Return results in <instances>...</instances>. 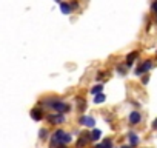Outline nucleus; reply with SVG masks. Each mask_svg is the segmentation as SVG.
Returning a JSON list of instances; mask_svg holds the SVG:
<instances>
[{
    "label": "nucleus",
    "instance_id": "f257e3e1",
    "mask_svg": "<svg viewBox=\"0 0 157 148\" xmlns=\"http://www.w3.org/2000/svg\"><path fill=\"white\" fill-rule=\"evenodd\" d=\"M43 105L48 107V108H51V110L56 111V113H60V114H65V113H68V111L71 110V107H69L66 102L60 100V99H48V100H43Z\"/></svg>",
    "mask_w": 157,
    "mask_h": 148
},
{
    "label": "nucleus",
    "instance_id": "f03ea898",
    "mask_svg": "<svg viewBox=\"0 0 157 148\" xmlns=\"http://www.w3.org/2000/svg\"><path fill=\"white\" fill-rule=\"evenodd\" d=\"M71 140H72L71 134L66 133V131H63V130H56L54 134L51 136V145H52L54 148H56L57 145H62V143L68 145Z\"/></svg>",
    "mask_w": 157,
    "mask_h": 148
},
{
    "label": "nucleus",
    "instance_id": "7ed1b4c3",
    "mask_svg": "<svg viewBox=\"0 0 157 148\" xmlns=\"http://www.w3.org/2000/svg\"><path fill=\"white\" fill-rule=\"evenodd\" d=\"M151 68H152V60H151V59L143 60V62H140V63L134 68V74H136V76H143V74H146Z\"/></svg>",
    "mask_w": 157,
    "mask_h": 148
},
{
    "label": "nucleus",
    "instance_id": "20e7f679",
    "mask_svg": "<svg viewBox=\"0 0 157 148\" xmlns=\"http://www.w3.org/2000/svg\"><path fill=\"white\" fill-rule=\"evenodd\" d=\"M46 119L52 123V125H59V123H63L65 122V116L60 114V113H56V114H48Z\"/></svg>",
    "mask_w": 157,
    "mask_h": 148
},
{
    "label": "nucleus",
    "instance_id": "39448f33",
    "mask_svg": "<svg viewBox=\"0 0 157 148\" xmlns=\"http://www.w3.org/2000/svg\"><path fill=\"white\" fill-rule=\"evenodd\" d=\"M78 123L83 125V127H88V128H93L96 125V119L91 117V116H82L80 119H78Z\"/></svg>",
    "mask_w": 157,
    "mask_h": 148
},
{
    "label": "nucleus",
    "instance_id": "423d86ee",
    "mask_svg": "<svg viewBox=\"0 0 157 148\" xmlns=\"http://www.w3.org/2000/svg\"><path fill=\"white\" fill-rule=\"evenodd\" d=\"M140 120H142V114L139 113V111H131L129 113V117H128V122H129V125H139L140 123Z\"/></svg>",
    "mask_w": 157,
    "mask_h": 148
},
{
    "label": "nucleus",
    "instance_id": "0eeeda50",
    "mask_svg": "<svg viewBox=\"0 0 157 148\" xmlns=\"http://www.w3.org/2000/svg\"><path fill=\"white\" fill-rule=\"evenodd\" d=\"M137 56H139V51H131L128 56H126V62H125V66H128V68H131L132 66V62L137 59Z\"/></svg>",
    "mask_w": 157,
    "mask_h": 148
},
{
    "label": "nucleus",
    "instance_id": "6e6552de",
    "mask_svg": "<svg viewBox=\"0 0 157 148\" xmlns=\"http://www.w3.org/2000/svg\"><path fill=\"white\" fill-rule=\"evenodd\" d=\"M31 117H33L34 120H42V119H43V111H42L40 108H33V110H31Z\"/></svg>",
    "mask_w": 157,
    "mask_h": 148
},
{
    "label": "nucleus",
    "instance_id": "1a4fd4ad",
    "mask_svg": "<svg viewBox=\"0 0 157 148\" xmlns=\"http://www.w3.org/2000/svg\"><path fill=\"white\" fill-rule=\"evenodd\" d=\"M88 140H91V139H90V134H82V136H80V139L77 140L75 146H77V148H82L83 145H86V143H88Z\"/></svg>",
    "mask_w": 157,
    "mask_h": 148
},
{
    "label": "nucleus",
    "instance_id": "9d476101",
    "mask_svg": "<svg viewBox=\"0 0 157 148\" xmlns=\"http://www.w3.org/2000/svg\"><path fill=\"white\" fill-rule=\"evenodd\" d=\"M128 139H129V145H131V146H137L139 142H140V139H139V136H137L136 133H129V134H128Z\"/></svg>",
    "mask_w": 157,
    "mask_h": 148
},
{
    "label": "nucleus",
    "instance_id": "9b49d317",
    "mask_svg": "<svg viewBox=\"0 0 157 148\" xmlns=\"http://www.w3.org/2000/svg\"><path fill=\"white\" fill-rule=\"evenodd\" d=\"M60 11L65 14V16H68V14H71V11H72V8H71V3H66V2H62L60 3Z\"/></svg>",
    "mask_w": 157,
    "mask_h": 148
},
{
    "label": "nucleus",
    "instance_id": "f8f14e48",
    "mask_svg": "<svg viewBox=\"0 0 157 148\" xmlns=\"http://www.w3.org/2000/svg\"><path fill=\"white\" fill-rule=\"evenodd\" d=\"M100 137H102V131H100V130H93V131L90 133V139H91L93 142L99 140Z\"/></svg>",
    "mask_w": 157,
    "mask_h": 148
},
{
    "label": "nucleus",
    "instance_id": "ddd939ff",
    "mask_svg": "<svg viewBox=\"0 0 157 148\" xmlns=\"http://www.w3.org/2000/svg\"><path fill=\"white\" fill-rule=\"evenodd\" d=\"M94 148H113V140L111 139H105L102 143H97Z\"/></svg>",
    "mask_w": 157,
    "mask_h": 148
},
{
    "label": "nucleus",
    "instance_id": "4468645a",
    "mask_svg": "<svg viewBox=\"0 0 157 148\" xmlns=\"http://www.w3.org/2000/svg\"><path fill=\"white\" fill-rule=\"evenodd\" d=\"M103 91V85L102 84H97V85H94L93 88H91V94H99V93H102Z\"/></svg>",
    "mask_w": 157,
    "mask_h": 148
},
{
    "label": "nucleus",
    "instance_id": "2eb2a0df",
    "mask_svg": "<svg viewBox=\"0 0 157 148\" xmlns=\"http://www.w3.org/2000/svg\"><path fill=\"white\" fill-rule=\"evenodd\" d=\"M105 94H102V93H99V94H96L94 96V103H103L105 102Z\"/></svg>",
    "mask_w": 157,
    "mask_h": 148
},
{
    "label": "nucleus",
    "instance_id": "dca6fc26",
    "mask_svg": "<svg viewBox=\"0 0 157 148\" xmlns=\"http://www.w3.org/2000/svg\"><path fill=\"white\" fill-rule=\"evenodd\" d=\"M39 134H40V139H46V137H48V130H46V128H42Z\"/></svg>",
    "mask_w": 157,
    "mask_h": 148
},
{
    "label": "nucleus",
    "instance_id": "f3484780",
    "mask_svg": "<svg viewBox=\"0 0 157 148\" xmlns=\"http://www.w3.org/2000/svg\"><path fill=\"white\" fill-rule=\"evenodd\" d=\"M148 82H149V74L146 72V74H143V76H142V84H143V85H146Z\"/></svg>",
    "mask_w": 157,
    "mask_h": 148
},
{
    "label": "nucleus",
    "instance_id": "a211bd4d",
    "mask_svg": "<svg viewBox=\"0 0 157 148\" xmlns=\"http://www.w3.org/2000/svg\"><path fill=\"white\" fill-rule=\"evenodd\" d=\"M151 11L154 13V14H157V0H155V2L151 5Z\"/></svg>",
    "mask_w": 157,
    "mask_h": 148
},
{
    "label": "nucleus",
    "instance_id": "6ab92c4d",
    "mask_svg": "<svg viewBox=\"0 0 157 148\" xmlns=\"http://www.w3.org/2000/svg\"><path fill=\"white\" fill-rule=\"evenodd\" d=\"M71 8H72V10H77V8H78V3H77V2H71Z\"/></svg>",
    "mask_w": 157,
    "mask_h": 148
},
{
    "label": "nucleus",
    "instance_id": "aec40b11",
    "mask_svg": "<svg viewBox=\"0 0 157 148\" xmlns=\"http://www.w3.org/2000/svg\"><path fill=\"white\" fill-rule=\"evenodd\" d=\"M152 128L157 130V119H154V122H152Z\"/></svg>",
    "mask_w": 157,
    "mask_h": 148
},
{
    "label": "nucleus",
    "instance_id": "412c9836",
    "mask_svg": "<svg viewBox=\"0 0 157 148\" xmlns=\"http://www.w3.org/2000/svg\"><path fill=\"white\" fill-rule=\"evenodd\" d=\"M122 148H134V146H131V145H123Z\"/></svg>",
    "mask_w": 157,
    "mask_h": 148
},
{
    "label": "nucleus",
    "instance_id": "4be33fe9",
    "mask_svg": "<svg viewBox=\"0 0 157 148\" xmlns=\"http://www.w3.org/2000/svg\"><path fill=\"white\" fill-rule=\"evenodd\" d=\"M54 2H57V3L60 5V3H62V0H54Z\"/></svg>",
    "mask_w": 157,
    "mask_h": 148
},
{
    "label": "nucleus",
    "instance_id": "5701e85b",
    "mask_svg": "<svg viewBox=\"0 0 157 148\" xmlns=\"http://www.w3.org/2000/svg\"><path fill=\"white\" fill-rule=\"evenodd\" d=\"M155 16H157V14H155Z\"/></svg>",
    "mask_w": 157,
    "mask_h": 148
}]
</instances>
